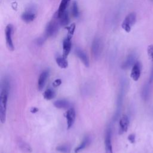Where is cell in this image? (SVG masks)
<instances>
[{
	"instance_id": "cell-1",
	"label": "cell",
	"mask_w": 153,
	"mask_h": 153,
	"mask_svg": "<svg viewBox=\"0 0 153 153\" xmlns=\"http://www.w3.org/2000/svg\"><path fill=\"white\" fill-rule=\"evenodd\" d=\"M9 90L1 89V95H0V121L1 123H4L6 121L7 105L8 100Z\"/></svg>"
},
{
	"instance_id": "cell-2",
	"label": "cell",
	"mask_w": 153,
	"mask_h": 153,
	"mask_svg": "<svg viewBox=\"0 0 153 153\" xmlns=\"http://www.w3.org/2000/svg\"><path fill=\"white\" fill-rule=\"evenodd\" d=\"M136 21V14L135 13H131L125 18L121 24V27L126 32L129 33L132 30V26Z\"/></svg>"
},
{
	"instance_id": "cell-3",
	"label": "cell",
	"mask_w": 153,
	"mask_h": 153,
	"mask_svg": "<svg viewBox=\"0 0 153 153\" xmlns=\"http://www.w3.org/2000/svg\"><path fill=\"white\" fill-rule=\"evenodd\" d=\"M103 44L102 42L99 38H95L92 42V53L94 57V59H98L101 55L102 52Z\"/></svg>"
},
{
	"instance_id": "cell-4",
	"label": "cell",
	"mask_w": 153,
	"mask_h": 153,
	"mask_svg": "<svg viewBox=\"0 0 153 153\" xmlns=\"http://www.w3.org/2000/svg\"><path fill=\"white\" fill-rule=\"evenodd\" d=\"M59 30V24L55 20L50 21L46 28V35L47 37H52L55 35Z\"/></svg>"
},
{
	"instance_id": "cell-5",
	"label": "cell",
	"mask_w": 153,
	"mask_h": 153,
	"mask_svg": "<svg viewBox=\"0 0 153 153\" xmlns=\"http://www.w3.org/2000/svg\"><path fill=\"white\" fill-rule=\"evenodd\" d=\"M12 32H13V26L9 24L5 28V40L7 46L9 50L10 51H13L14 49V44L12 40Z\"/></svg>"
},
{
	"instance_id": "cell-6",
	"label": "cell",
	"mask_w": 153,
	"mask_h": 153,
	"mask_svg": "<svg viewBox=\"0 0 153 153\" xmlns=\"http://www.w3.org/2000/svg\"><path fill=\"white\" fill-rule=\"evenodd\" d=\"M105 146L106 153H113L112 145V130L111 128H108L106 132Z\"/></svg>"
},
{
	"instance_id": "cell-7",
	"label": "cell",
	"mask_w": 153,
	"mask_h": 153,
	"mask_svg": "<svg viewBox=\"0 0 153 153\" xmlns=\"http://www.w3.org/2000/svg\"><path fill=\"white\" fill-rule=\"evenodd\" d=\"M141 64L139 62H136L132 67V71H131L130 77L134 81H137L141 76Z\"/></svg>"
},
{
	"instance_id": "cell-8",
	"label": "cell",
	"mask_w": 153,
	"mask_h": 153,
	"mask_svg": "<svg viewBox=\"0 0 153 153\" xmlns=\"http://www.w3.org/2000/svg\"><path fill=\"white\" fill-rule=\"evenodd\" d=\"M76 113L74 108H69L66 113V118L67 120V126L68 129H71L74 124L75 120Z\"/></svg>"
},
{
	"instance_id": "cell-9",
	"label": "cell",
	"mask_w": 153,
	"mask_h": 153,
	"mask_svg": "<svg viewBox=\"0 0 153 153\" xmlns=\"http://www.w3.org/2000/svg\"><path fill=\"white\" fill-rule=\"evenodd\" d=\"M129 125V120L126 115H123L120 120L119 123V134L121 135L123 133L126 132Z\"/></svg>"
},
{
	"instance_id": "cell-10",
	"label": "cell",
	"mask_w": 153,
	"mask_h": 153,
	"mask_svg": "<svg viewBox=\"0 0 153 153\" xmlns=\"http://www.w3.org/2000/svg\"><path fill=\"white\" fill-rule=\"evenodd\" d=\"M49 71L47 69L42 71L40 74L38 81V89L40 91H41L44 87L47 78L49 77Z\"/></svg>"
},
{
	"instance_id": "cell-11",
	"label": "cell",
	"mask_w": 153,
	"mask_h": 153,
	"mask_svg": "<svg viewBox=\"0 0 153 153\" xmlns=\"http://www.w3.org/2000/svg\"><path fill=\"white\" fill-rule=\"evenodd\" d=\"M21 18L26 23H30L35 19L36 13L34 9H29L22 14Z\"/></svg>"
},
{
	"instance_id": "cell-12",
	"label": "cell",
	"mask_w": 153,
	"mask_h": 153,
	"mask_svg": "<svg viewBox=\"0 0 153 153\" xmlns=\"http://www.w3.org/2000/svg\"><path fill=\"white\" fill-rule=\"evenodd\" d=\"M72 37L67 36V37L65 38L63 41V56L67 58L69 55L72 47L71 43Z\"/></svg>"
},
{
	"instance_id": "cell-13",
	"label": "cell",
	"mask_w": 153,
	"mask_h": 153,
	"mask_svg": "<svg viewBox=\"0 0 153 153\" xmlns=\"http://www.w3.org/2000/svg\"><path fill=\"white\" fill-rule=\"evenodd\" d=\"M136 62V55L135 53H130L126 58V61L122 64L121 68L123 69H127L132 66H133Z\"/></svg>"
},
{
	"instance_id": "cell-14",
	"label": "cell",
	"mask_w": 153,
	"mask_h": 153,
	"mask_svg": "<svg viewBox=\"0 0 153 153\" xmlns=\"http://www.w3.org/2000/svg\"><path fill=\"white\" fill-rule=\"evenodd\" d=\"M75 54L78 57L79 59L82 61L83 64L85 65V67H89V59L87 56V54L84 52V51L81 49L77 48L75 50Z\"/></svg>"
},
{
	"instance_id": "cell-15",
	"label": "cell",
	"mask_w": 153,
	"mask_h": 153,
	"mask_svg": "<svg viewBox=\"0 0 153 153\" xmlns=\"http://www.w3.org/2000/svg\"><path fill=\"white\" fill-rule=\"evenodd\" d=\"M70 1L71 0H61L59 9H58L57 14H56V18H59L65 12L67 11V9L69 4Z\"/></svg>"
},
{
	"instance_id": "cell-16",
	"label": "cell",
	"mask_w": 153,
	"mask_h": 153,
	"mask_svg": "<svg viewBox=\"0 0 153 153\" xmlns=\"http://www.w3.org/2000/svg\"><path fill=\"white\" fill-rule=\"evenodd\" d=\"M91 142V140L90 137L89 136H86L84 140H83L82 142L77 147H76L74 150V152L75 153H78L79 152L82 151L83 150L84 148H86L88 145L90 144Z\"/></svg>"
},
{
	"instance_id": "cell-17",
	"label": "cell",
	"mask_w": 153,
	"mask_h": 153,
	"mask_svg": "<svg viewBox=\"0 0 153 153\" xmlns=\"http://www.w3.org/2000/svg\"><path fill=\"white\" fill-rule=\"evenodd\" d=\"M54 106L59 109H67L70 106V103L67 100H57L54 102Z\"/></svg>"
},
{
	"instance_id": "cell-18",
	"label": "cell",
	"mask_w": 153,
	"mask_h": 153,
	"mask_svg": "<svg viewBox=\"0 0 153 153\" xmlns=\"http://www.w3.org/2000/svg\"><path fill=\"white\" fill-rule=\"evenodd\" d=\"M18 145L21 151L25 153H31L32 151V149L30 145L24 141H19Z\"/></svg>"
},
{
	"instance_id": "cell-19",
	"label": "cell",
	"mask_w": 153,
	"mask_h": 153,
	"mask_svg": "<svg viewBox=\"0 0 153 153\" xmlns=\"http://www.w3.org/2000/svg\"><path fill=\"white\" fill-rule=\"evenodd\" d=\"M56 62L58 66H59L61 68L65 69L68 66V61L67 60V58L64 57L63 56L57 57L56 59Z\"/></svg>"
},
{
	"instance_id": "cell-20",
	"label": "cell",
	"mask_w": 153,
	"mask_h": 153,
	"mask_svg": "<svg viewBox=\"0 0 153 153\" xmlns=\"http://www.w3.org/2000/svg\"><path fill=\"white\" fill-rule=\"evenodd\" d=\"M56 19H59V24L62 26H67L69 23V18L68 15V13L67 11L65 12L62 16Z\"/></svg>"
},
{
	"instance_id": "cell-21",
	"label": "cell",
	"mask_w": 153,
	"mask_h": 153,
	"mask_svg": "<svg viewBox=\"0 0 153 153\" xmlns=\"http://www.w3.org/2000/svg\"><path fill=\"white\" fill-rule=\"evenodd\" d=\"M55 96H56L55 92L52 89H47L43 94L44 98V99L47 100L53 99L55 97Z\"/></svg>"
},
{
	"instance_id": "cell-22",
	"label": "cell",
	"mask_w": 153,
	"mask_h": 153,
	"mask_svg": "<svg viewBox=\"0 0 153 153\" xmlns=\"http://www.w3.org/2000/svg\"><path fill=\"white\" fill-rule=\"evenodd\" d=\"M71 14L74 18H78L80 15L78 7L76 1H73L71 7Z\"/></svg>"
},
{
	"instance_id": "cell-23",
	"label": "cell",
	"mask_w": 153,
	"mask_h": 153,
	"mask_svg": "<svg viewBox=\"0 0 153 153\" xmlns=\"http://www.w3.org/2000/svg\"><path fill=\"white\" fill-rule=\"evenodd\" d=\"M56 150L62 153H69L70 152V147L68 145H63L61 146H58L56 148Z\"/></svg>"
},
{
	"instance_id": "cell-24",
	"label": "cell",
	"mask_w": 153,
	"mask_h": 153,
	"mask_svg": "<svg viewBox=\"0 0 153 153\" xmlns=\"http://www.w3.org/2000/svg\"><path fill=\"white\" fill-rule=\"evenodd\" d=\"M149 86L148 84H145L144 87V88L142 89V96L144 99L146 100L149 95Z\"/></svg>"
},
{
	"instance_id": "cell-25",
	"label": "cell",
	"mask_w": 153,
	"mask_h": 153,
	"mask_svg": "<svg viewBox=\"0 0 153 153\" xmlns=\"http://www.w3.org/2000/svg\"><path fill=\"white\" fill-rule=\"evenodd\" d=\"M68 36L70 37H72V35L74 34L75 28V25L74 24H71L70 26H69L68 28Z\"/></svg>"
},
{
	"instance_id": "cell-26",
	"label": "cell",
	"mask_w": 153,
	"mask_h": 153,
	"mask_svg": "<svg viewBox=\"0 0 153 153\" xmlns=\"http://www.w3.org/2000/svg\"><path fill=\"white\" fill-rule=\"evenodd\" d=\"M147 53L150 59L153 61V44L148 46L147 49Z\"/></svg>"
},
{
	"instance_id": "cell-27",
	"label": "cell",
	"mask_w": 153,
	"mask_h": 153,
	"mask_svg": "<svg viewBox=\"0 0 153 153\" xmlns=\"http://www.w3.org/2000/svg\"><path fill=\"white\" fill-rule=\"evenodd\" d=\"M135 134H130L128 136V140L129 142L132 144H134L135 142Z\"/></svg>"
},
{
	"instance_id": "cell-28",
	"label": "cell",
	"mask_w": 153,
	"mask_h": 153,
	"mask_svg": "<svg viewBox=\"0 0 153 153\" xmlns=\"http://www.w3.org/2000/svg\"><path fill=\"white\" fill-rule=\"evenodd\" d=\"M62 84V81L61 79H56L55 80L54 82L53 83V86L54 87H57L58 86H59Z\"/></svg>"
},
{
	"instance_id": "cell-29",
	"label": "cell",
	"mask_w": 153,
	"mask_h": 153,
	"mask_svg": "<svg viewBox=\"0 0 153 153\" xmlns=\"http://www.w3.org/2000/svg\"><path fill=\"white\" fill-rule=\"evenodd\" d=\"M44 38H39L37 40V44L39 46H41L43 44V43L44 42Z\"/></svg>"
},
{
	"instance_id": "cell-30",
	"label": "cell",
	"mask_w": 153,
	"mask_h": 153,
	"mask_svg": "<svg viewBox=\"0 0 153 153\" xmlns=\"http://www.w3.org/2000/svg\"><path fill=\"white\" fill-rule=\"evenodd\" d=\"M38 109L36 107H33L31 108V112L32 113H36L38 112Z\"/></svg>"
},
{
	"instance_id": "cell-31",
	"label": "cell",
	"mask_w": 153,
	"mask_h": 153,
	"mask_svg": "<svg viewBox=\"0 0 153 153\" xmlns=\"http://www.w3.org/2000/svg\"><path fill=\"white\" fill-rule=\"evenodd\" d=\"M153 81V68H152V69L151 71V75H150V81H149V83H151Z\"/></svg>"
},
{
	"instance_id": "cell-32",
	"label": "cell",
	"mask_w": 153,
	"mask_h": 153,
	"mask_svg": "<svg viewBox=\"0 0 153 153\" xmlns=\"http://www.w3.org/2000/svg\"><path fill=\"white\" fill-rule=\"evenodd\" d=\"M150 1H152V2L153 3V0H150Z\"/></svg>"
}]
</instances>
